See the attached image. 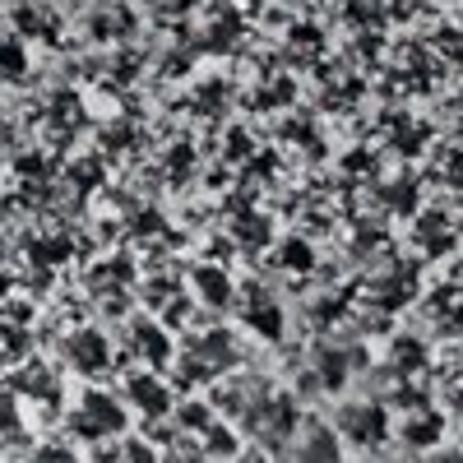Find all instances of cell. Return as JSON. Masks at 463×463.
Wrapping results in <instances>:
<instances>
[{
  "label": "cell",
  "mask_w": 463,
  "mask_h": 463,
  "mask_svg": "<svg viewBox=\"0 0 463 463\" xmlns=\"http://www.w3.org/2000/svg\"><path fill=\"white\" fill-rule=\"evenodd\" d=\"M74 431H80L84 440H107V436H121L126 431V408L116 403L111 394H84L80 408H74Z\"/></svg>",
  "instance_id": "7a4b0ae2"
},
{
  "label": "cell",
  "mask_w": 463,
  "mask_h": 463,
  "mask_svg": "<svg viewBox=\"0 0 463 463\" xmlns=\"http://www.w3.org/2000/svg\"><path fill=\"white\" fill-rule=\"evenodd\" d=\"M246 320H250V325H255L264 338H279V334H283V311H279V306L269 301L264 292H260V301H255L250 311H246Z\"/></svg>",
  "instance_id": "9c48e42d"
},
{
  "label": "cell",
  "mask_w": 463,
  "mask_h": 463,
  "mask_svg": "<svg viewBox=\"0 0 463 463\" xmlns=\"http://www.w3.org/2000/svg\"><path fill=\"white\" fill-rule=\"evenodd\" d=\"M250 463H274V458H250Z\"/></svg>",
  "instance_id": "d6986e66"
},
{
  "label": "cell",
  "mask_w": 463,
  "mask_h": 463,
  "mask_svg": "<svg viewBox=\"0 0 463 463\" xmlns=\"http://www.w3.org/2000/svg\"><path fill=\"white\" fill-rule=\"evenodd\" d=\"M440 431H445V421H440L436 412H421L417 421H408V427H403V440H408L412 449H427V445L440 440Z\"/></svg>",
  "instance_id": "ba28073f"
},
{
  "label": "cell",
  "mask_w": 463,
  "mask_h": 463,
  "mask_svg": "<svg viewBox=\"0 0 463 463\" xmlns=\"http://www.w3.org/2000/svg\"><path fill=\"white\" fill-rule=\"evenodd\" d=\"M283 255H288V260H283L288 269H306V264H311V250H306V246H288Z\"/></svg>",
  "instance_id": "9a60e30c"
},
{
  "label": "cell",
  "mask_w": 463,
  "mask_h": 463,
  "mask_svg": "<svg viewBox=\"0 0 463 463\" xmlns=\"http://www.w3.org/2000/svg\"><path fill=\"white\" fill-rule=\"evenodd\" d=\"M338 436L334 427H325V421H311L297 445H292V463H343V449H338Z\"/></svg>",
  "instance_id": "277c9868"
},
{
  "label": "cell",
  "mask_w": 463,
  "mask_h": 463,
  "mask_svg": "<svg viewBox=\"0 0 463 463\" xmlns=\"http://www.w3.org/2000/svg\"><path fill=\"white\" fill-rule=\"evenodd\" d=\"M163 463H209V458H204V454H195V449H172Z\"/></svg>",
  "instance_id": "e0dca14e"
},
{
  "label": "cell",
  "mask_w": 463,
  "mask_h": 463,
  "mask_svg": "<svg viewBox=\"0 0 463 463\" xmlns=\"http://www.w3.org/2000/svg\"><path fill=\"white\" fill-rule=\"evenodd\" d=\"M195 362H200V366H209V371H222V366L232 362V338H227L222 329L200 334V338H195Z\"/></svg>",
  "instance_id": "52a82bcc"
},
{
  "label": "cell",
  "mask_w": 463,
  "mask_h": 463,
  "mask_svg": "<svg viewBox=\"0 0 463 463\" xmlns=\"http://www.w3.org/2000/svg\"><path fill=\"white\" fill-rule=\"evenodd\" d=\"M135 353H139V357H148L153 366H163V362H167V338H163L158 329L139 325V329H135Z\"/></svg>",
  "instance_id": "8fae6325"
},
{
  "label": "cell",
  "mask_w": 463,
  "mask_h": 463,
  "mask_svg": "<svg viewBox=\"0 0 463 463\" xmlns=\"http://www.w3.org/2000/svg\"><path fill=\"white\" fill-rule=\"evenodd\" d=\"M70 362H74V371L98 375V371L111 362V343H107L102 334H93V329L74 334V338H70Z\"/></svg>",
  "instance_id": "5b68a950"
},
{
  "label": "cell",
  "mask_w": 463,
  "mask_h": 463,
  "mask_svg": "<svg viewBox=\"0 0 463 463\" xmlns=\"http://www.w3.org/2000/svg\"><path fill=\"white\" fill-rule=\"evenodd\" d=\"M28 463H84V458L74 454L70 445H43V449H37Z\"/></svg>",
  "instance_id": "4fadbf2b"
},
{
  "label": "cell",
  "mask_w": 463,
  "mask_h": 463,
  "mask_svg": "<svg viewBox=\"0 0 463 463\" xmlns=\"http://www.w3.org/2000/svg\"><path fill=\"white\" fill-rule=\"evenodd\" d=\"M195 292H200L209 306H222V301L232 297V283H227L222 269H200V274H195Z\"/></svg>",
  "instance_id": "30bf717a"
},
{
  "label": "cell",
  "mask_w": 463,
  "mask_h": 463,
  "mask_svg": "<svg viewBox=\"0 0 463 463\" xmlns=\"http://www.w3.org/2000/svg\"><path fill=\"white\" fill-rule=\"evenodd\" d=\"M5 70H10V80H24V47H19V37H10V47H5Z\"/></svg>",
  "instance_id": "5bb4252c"
},
{
  "label": "cell",
  "mask_w": 463,
  "mask_h": 463,
  "mask_svg": "<svg viewBox=\"0 0 463 463\" xmlns=\"http://www.w3.org/2000/svg\"><path fill=\"white\" fill-rule=\"evenodd\" d=\"M126 394H130V403H135L144 417H163V412L172 408V394H167V384H163L158 375H130Z\"/></svg>",
  "instance_id": "8992f818"
},
{
  "label": "cell",
  "mask_w": 463,
  "mask_h": 463,
  "mask_svg": "<svg viewBox=\"0 0 463 463\" xmlns=\"http://www.w3.org/2000/svg\"><path fill=\"white\" fill-rule=\"evenodd\" d=\"M241 412V421H246V431L255 436V440H264V445H288L292 436H297V408H292V399L288 394H279V390H260L246 408H237Z\"/></svg>",
  "instance_id": "6da1fadb"
},
{
  "label": "cell",
  "mask_w": 463,
  "mask_h": 463,
  "mask_svg": "<svg viewBox=\"0 0 463 463\" xmlns=\"http://www.w3.org/2000/svg\"><path fill=\"white\" fill-rule=\"evenodd\" d=\"M316 362H320V380L329 384V390H338V384L347 380V357H343V353H329V347H320Z\"/></svg>",
  "instance_id": "7c38bea8"
},
{
  "label": "cell",
  "mask_w": 463,
  "mask_h": 463,
  "mask_svg": "<svg viewBox=\"0 0 463 463\" xmlns=\"http://www.w3.org/2000/svg\"><path fill=\"white\" fill-rule=\"evenodd\" d=\"M126 463H153V449H144V440L126 445Z\"/></svg>",
  "instance_id": "2e32d148"
},
{
  "label": "cell",
  "mask_w": 463,
  "mask_h": 463,
  "mask_svg": "<svg viewBox=\"0 0 463 463\" xmlns=\"http://www.w3.org/2000/svg\"><path fill=\"white\" fill-rule=\"evenodd\" d=\"M445 463H463V454H449V458H445Z\"/></svg>",
  "instance_id": "ac0fdd59"
},
{
  "label": "cell",
  "mask_w": 463,
  "mask_h": 463,
  "mask_svg": "<svg viewBox=\"0 0 463 463\" xmlns=\"http://www.w3.org/2000/svg\"><path fill=\"white\" fill-rule=\"evenodd\" d=\"M338 431H343V440H353L362 449L384 445V436H390V412L380 403H347L338 412Z\"/></svg>",
  "instance_id": "3957f363"
}]
</instances>
